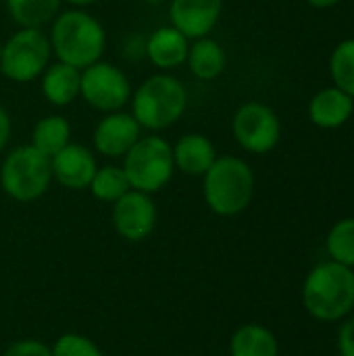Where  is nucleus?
Segmentation results:
<instances>
[{
	"mask_svg": "<svg viewBox=\"0 0 354 356\" xmlns=\"http://www.w3.org/2000/svg\"><path fill=\"white\" fill-rule=\"evenodd\" d=\"M90 190L102 202H117L123 194H127L131 190V186L127 181L123 167L106 165L102 169H96V173L90 181Z\"/></svg>",
	"mask_w": 354,
	"mask_h": 356,
	"instance_id": "22",
	"label": "nucleus"
},
{
	"mask_svg": "<svg viewBox=\"0 0 354 356\" xmlns=\"http://www.w3.org/2000/svg\"><path fill=\"white\" fill-rule=\"evenodd\" d=\"M0 58H2V42H0Z\"/></svg>",
	"mask_w": 354,
	"mask_h": 356,
	"instance_id": "31",
	"label": "nucleus"
},
{
	"mask_svg": "<svg viewBox=\"0 0 354 356\" xmlns=\"http://www.w3.org/2000/svg\"><path fill=\"white\" fill-rule=\"evenodd\" d=\"M50 350H52V356H104L92 340L79 334L61 336Z\"/></svg>",
	"mask_w": 354,
	"mask_h": 356,
	"instance_id": "25",
	"label": "nucleus"
},
{
	"mask_svg": "<svg viewBox=\"0 0 354 356\" xmlns=\"http://www.w3.org/2000/svg\"><path fill=\"white\" fill-rule=\"evenodd\" d=\"M63 0H6L8 15L19 27L42 29L58 15Z\"/></svg>",
	"mask_w": 354,
	"mask_h": 356,
	"instance_id": "21",
	"label": "nucleus"
},
{
	"mask_svg": "<svg viewBox=\"0 0 354 356\" xmlns=\"http://www.w3.org/2000/svg\"><path fill=\"white\" fill-rule=\"evenodd\" d=\"M215 161L217 150L202 134H186L173 146V165L188 175H204Z\"/></svg>",
	"mask_w": 354,
	"mask_h": 356,
	"instance_id": "16",
	"label": "nucleus"
},
{
	"mask_svg": "<svg viewBox=\"0 0 354 356\" xmlns=\"http://www.w3.org/2000/svg\"><path fill=\"white\" fill-rule=\"evenodd\" d=\"M65 2H69L71 6H75V8H81V6H90V4H94L96 0H65Z\"/></svg>",
	"mask_w": 354,
	"mask_h": 356,
	"instance_id": "30",
	"label": "nucleus"
},
{
	"mask_svg": "<svg viewBox=\"0 0 354 356\" xmlns=\"http://www.w3.org/2000/svg\"><path fill=\"white\" fill-rule=\"evenodd\" d=\"M173 146L161 136L140 138L123 156V171L131 190L154 194L173 175Z\"/></svg>",
	"mask_w": 354,
	"mask_h": 356,
	"instance_id": "5",
	"label": "nucleus"
},
{
	"mask_svg": "<svg viewBox=\"0 0 354 356\" xmlns=\"http://www.w3.org/2000/svg\"><path fill=\"white\" fill-rule=\"evenodd\" d=\"M188 69L194 77L202 79V81H211L217 79L227 65V56L223 46L213 40V38H198L194 40V44L188 50Z\"/></svg>",
	"mask_w": 354,
	"mask_h": 356,
	"instance_id": "18",
	"label": "nucleus"
},
{
	"mask_svg": "<svg viewBox=\"0 0 354 356\" xmlns=\"http://www.w3.org/2000/svg\"><path fill=\"white\" fill-rule=\"evenodd\" d=\"M10 129H13V125H10V117H8V113L0 106V152H2V150L6 148V144H8Z\"/></svg>",
	"mask_w": 354,
	"mask_h": 356,
	"instance_id": "28",
	"label": "nucleus"
},
{
	"mask_svg": "<svg viewBox=\"0 0 354 356\" xmlns=\"http://www.w3.org/2000/svg\"><path fill=\"white\" fill-rule=\"evenodd\" d=\"M232 131L236 142L252 154L271 152L282 138V121L277 113L257 100L244 102L232 121Z\"/></svg>",
	"mask_w": 354,
	"mask_h": 356,
	"instance_id": "8",
	"label": "nucleus"
},
{
	"mask_svg": "<svg viewBox=\"0 0 354 356\" xmlns=\"http://www.w3.org/2000/svg\"><path fill=\"white\" fill-rule=\"evenodd\" d=\"M305 309L319 321H340L354 309V271L336 261L313 267L303 286Z\"/></svg>",
	"mask_w": 354,
	"mask_h": 356,
	"instance_id": "2",
	"label": "nucleus"
},
{
	"mask_svg": "<svg viewBox=\"0 0 354 356\" xmlns=\"http://www.w3.org/2000/svg\"><path fill=\"white\" fill-rule=\"evenodd\" d=\"M142 138V127L127 113H106L94 129V148L104 156H125Z\"/></svg>",
	"mask_w": 354,
	"mask_h": 356,
	"instance_id": "12",
	"label": "nucleus"
},
{
	"mask_svg": "<svg viewBox=\"0 0 354 356\" xmlns=\"http://www.w3.org/2000/svg\"><path fill=\"white\" fill-rule=\"evenodd\" d=\"M353 115V96L336 86L319 90L309 102V119L321 129H338L348 123Z\"/></svg>",
	"mask_w": 354,
	"mask_h": 356,
	"instance_id": "14",
	"label": "nucleus"
},
{
	"mask_svg": "<svg viewBox=\"0 0 354 356\" xmlns=\"http://www.w3.org/2000/svg\"><path fill=\"white\" fill-rule=\"evenodd\" d=\"M52 177L69 190H86L98 169L94 154L81 144H67L50 159Z\"/></svg>",
	"mask_w": 354,
	"mask_h": 356,
	"instance_id": "13",
	"label": "nucleus"
},
{
	"mask_svg": "<svg viewBox=\"0 0 354 356\" xmlns=\"http://www.w3.org/2000/svg\"><path fill=\"white\" fill-rule=\"evenodd\" d=\"M71 142V125L61 115H48L40 119L31 134V146L44 156L52 159Z\"/></svg>",
	"mask_w": 354,
	"mask_h": 356,
	"instance_id": "20",
	"label": "nucleus"
},
{
	"mask_svg": "<svg viewBox=\"0 0 354 356\" xmlns=\"http://www.w3.org/2000/svg\"><path fill=\"white\" fill-rule=\"evenodd\" d=\"M52 181L50 159L31 144L10 150L0 169L2 190L19 202L38 200Z\"/></svg>",
	"mask_w": 354,
	"mask_h": 356,
	"instance_id": "6",
	"label": "nucleus"
},
{
	"mask_svg": "<svg viewBox=\"0 0 354 356\" xmlns=\"http://www.w3.org/2000/svg\"><path fill=\"white\" fill-rule=\"evenodd\" d=\"M340 0H307L309 6L313 8H330V6H336Z\"/></svg>",
	"mask_w": 354,
	"mask_h": 356,
	"instance_id": "29",
	"label": "nucleus"
},
{
	"mask_svg": "<svg viewBox=\"0 0 354 356\" xmlns=\"http://www.w3.org/2000/svg\"><path fill=\"white\" fill-rule=\"evenodd\" d=\"M48 40L54 56L77 69L98 63L106 46L104 27L81 8L56 15Z\"/></svg>",
	"mask_w": 354,
	"mask_h": 356,
	"instance_id": "1",
	"label": "nucleus"
},
{
	"mask_svg": "<svg viewBox=\"0 0 354 356\" xmlns=\"http://www.w3.org/2000/svg\"><path fill=\"white\" fill-rule=\"evenodd\" d=\"M223 0H171V25L188 40L207 38L219 23Z\"/></svg>",
	"mask_w": 354,
	"mask_h": 356,
	"instance_id": "11",
	"label": "nucleus"
},
{
	"mask_svg": "<svg viewBox=\"0 0 354 356\" xmlns=\"http://www.w3.org/2000/svg\"><path fill=\"white\" fill-rule=\"evenodd\" d=\"M113 225L117 234L129 242L148 238L156 225V207L150 194L129 190L113 202Z\"/></svg>",
	"mask_w": 354,
	"mask_h": 356,
	"instance_id": "10",
	"label": "nucleus"
},
{
	"mask_svg": "<svg viewBox=\"0 0 354 356\" xmlns=\"http://www.w3.org/2000/svg\"><path fill=\"white\" fill-rule=\"evenodd\" d=\"M330 75L336 88L354 96V38L342 40L332 50Z\"/></svg>",
	"mask_w": 354,
	"mask_h": 356,
	"instance_id": "23",
	"label": "nucleus"
},
{
	"mask_svg": "<svg viewBox=\"0 0 354 356\" xmlns=\"http://www.w3.org/2000/svg\"><path fill=\"white\" fill-rule=\"evenodd\" d=\"M277 340L275 336L257 323L242 325L230 342V355L232 356H277Z\"/></svg>",
	"mask_w": 354,
	"mask_h": 356,
	"instance_id": "19",
	"label": "nucleus"
},
{
	"mask_svg": "<svg viewBox=\"0 0 354 356\" xmlns=\"http://www.w3.org/2000/svg\"><path fill=\"white\" fill-rule=\"evenodd\" d=\"M2 356H52V350L38 340H21L8 346Z\"/></svg>",
	"mask_w": 354,
	"mask_h": 356,
	"instance_id": "26",
	"label": "nucleus"
},
{
	"mask_svg": "<svg viewBox=\"0 0 354 356\" xmlns=\"http://www.w3.org/2000/svg\"><path fill=\"white\" fill-rule=\"evenodd\" d=\"M325 246L332 261L354 269V217L340 219L330 229Z\"/></svg>",
	"mask_w": 354,
	"mask_h": 356,
	"instance_id": "24",
	"label": "nucleus"
},
{
	"mask_svg": "<svg viewBox=\"0 0 354 356\" xmlns=\"http://www.w3.org/2000/svg\"><path fill=\"white\" fill-rule=\"evenodd\" d=\"M188 38L177 31L173 25H165L159 27L156 31H152V35L146 42V54L152 60L154 67L169 71V69H177L186 63L188 58Z\"/></svg>",
	"mask_w": 354,
	"mask_h": 356,
	"instance_id": "15",
	"label": "nucleus"
},
{
	"mask_svg": "<svg viewBox=\"0 0 354 356\" xmlns=\"http://www.w3.org/2000/svg\"><path fill=\"white\" fill-rule=\"evenodd\" d=\"M338 350H340V356H354V317L340 327Z\"/></svg>",
	"mask_w": 354,
	"mask_h": 356,
	"instance_id": "27",
	"label": "nucleus"
},
{
	"mask_svg": "<svg viewBox=\"0 0 354 356\" xmlns=\"http://www.w3.org/2000/svg\"><path fill=\"white\" fill-rule=\"evenodd\" d=\"M81 69L67 63H50L42 73V94L54 106H67L79 96Z\"/></svg>",
	"mask_w": 354,
	"mask_h": 356,
	"instance_id": "17",
	"label": "nucleus"
},
{
	"mask_svg": "<svg viewBox=\"0 0 354 356\" xmlns=\"http://www.w3.org/2000/svg\"><path fill=\"white\" fill-rule=\"evenodd\" d=\"M188 106L186 86L167 73L148 77L131 96V115L144 129L161 131L177 123Z\"/></svg>",
	"mask_w": 354,
	"mask_h": 356,
	"instance_id": "4",
	"label": "nucleus"
},
{
	"mask_svg": "<svg viewBox=\"0 0 354 356\" xmlns=\"http://www.w3.org/2000/svg\"><path fill=\"white\" fill-rule=\"evenodd\" d=\"M50 56L52 46L42 29L19 27V31L2 44L0 71L10 81L27 83L44 73L50 65Z\"/></svg>",
	"mask_w": 354,
	"mask_h": 356,
	"instance_id": "7",
	"label": "nucleus"
},
{
	"mask_svg": "<svg viewBox=\"0 0 354 356\" xmlns=\"http://www.w3.org/2000/svg\"><path fill=\"white\" fill-rule=\"evenodd\" d=\"M79 96L100 113H117L131 100V86L119 67L98 60L81 69Z\"/></svg>",
	"mask_w": 354,
	"mask_h": 356,
	"instance_id": "9",
	"label": "nucleus"
},
{
	"mask_svg": "<svg viewBox=\"0 0 354 356\" xmlns=\"http://www.w3.org/2000/svg\"><path fill=\"white\" fill-rule=\"evenodd\" d=\"M204 200L219 217H234L248 209L255 196V173L238 156H217L204 173Z\"/></svg>",
	"mask_w": 354,
	"mask_h": 356,
	"instance_id": "3",
	"label": "nucleus"
},
{
	"mask_svg": "<svg viewBox=\"0 0 354 356\" xmlns=\"http://www.w3.org/2000/svg\"><path fill=\"white\" fill-rule=\"evenodd\" d=\"M353 111H354V96H353Z\"/></svg>",
	"mask_w": 354,
	"mask_h": 356,
	"instance_id": "32",
	"label": "nucleus"
}]
</instances>
